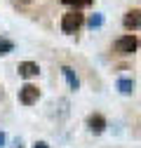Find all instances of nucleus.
Returning <instances> with one entry per match:
<instances>
[{
	"label": "nucleus",
	"instance_id": "obj_7",
	"mask_svg": "<svg viewBox=\"0 0 141 148\" xmlns=\"http://www.w3.org/2000/svg\"><path fill=\"white\" fill-rule=\"evenodd\" d=\"M61 73H64V78H66V82H68V87L70 89H80V80H78V75H75V71L70 68V66H64L61 68Z\"/></svg>",
	"mask_w": 141,
	"mask_h": 148
},
{
	"label": "nucleus",
	"instance_id": "obj_13",
	"mask_svg": "<svg viewBox=\"0 0 141 148\" xmlns=\"http://www.w3.org/2000/svg\"><path fill=\"white\" fill-rule=\"evenodd\" d=\"M3 146H5V134L0 132V148H3Z\"/></svg>",
	"mask_w": 141,
	"mask_h": 148
},
{
	"label": "nucleus",
	"instance_id": "obj_3",
	"mask_svg": "<svg viewBox=\"0 0 141 148\" xmlns=\"http://www.w3.org/2000/svg\"><path fill=\"white\" fill-rule=\"evenodd\" d=\"M38 97H40V89L35 87V85H24V87L19 89V101H21L24 106L35 103V101H38Z\"/></svg>",
	"mask_w": 141,
	"mask_h": 148
},
{
	"label": "nucleus",
	"instance_id": "obj_14",
	"mask_svg": "<svg viewBox=\"0 0 141 148\" xmlns=\"http://www.w3.org/2000/svg\"><path fill=\"white\" fill-rule=\"evenodd\" d=\"M19 148H21V146H19Z\"/></svg>",
	"mask_w": 141,
	"mask_h": 148
},
{
	"label": "nucleus",
	"instance_id": "obj_6",
	"mask_svg": "<svg viewBox=\"0 0 141 148\" xmlns=\"http://www.w3.org/2000/svg\"><path fill=\"white\" fill-rule=\"evenodd\" d=\"M16 71H19L21 78H33V75H38L40 68H38V64H35V61H21Z\"/></svg>",
	"mask_w": 141,
	"mask_h": 148
},
{
	"label": "nucleus",
	"instance_id": "obj_5",
	"mask_svg": "<svg viewBox=\"0 0 141 148\" xmlns=\"http://www.w3.org/2000/svg\"><path fill=\"white\" fill-rule=\"evenodd\" d=\"M87 127H90L92 134H101L106 129V118L101 113H94V115H90V120H87Z\"/></svg>",
	"mask_w": 141,
	"mask_h": 148
},
{
	"label": "nucleus",
	"instance_id": "obj_12",
	"mask_svg": "<svg viewBox=\"0 0 141 148\" xmlns=\"http://www.w3.org/2000/svg\"><path fill=\"white\" fill-rule=\"evenodd\" d=\"M33 148H49V146H47V143H45V141H38V143H35V146H33Z\"/></svg>",
	"mask_w": 141,
	"mask_h": 148
},
{
	"label": "nucleus",
	"instance_id": "obj_11",
	"mask_svg": "<svg viewBox=\"0 0 141 148\" xmlns=\"http://www.w3.org/2000/svg\"><path fill=\"white\" fill-rule=\"evenodd\" d=\"M12 49H14L12 40H7V38H0V57H3V54H10Z\"/></svg>",
	"mask_w": 141,
	"mask_h": 148
},
{
	"label": "nucleus",
	"instance_id": "obj_4",
	"mask_svg": "<svg viewBox=\"0 0 141 148\" xmlns=\"http://www.w3.org/2000/svg\"><path fill=\"white\" fill-rule=\"evenodd\" d=\"M122 24H125V28H129V31L141 28V10H129L125 14V19H122Z\"/></svg>",
	"mask_w": 141,
	"mask_h": 148
},
{
	"label": "nucleus",
	"instance_id": "obj_10",
	"mask_svg": "<svg viewBox=\"0 0 141 148\" xmlns=\"http://www.w3.org/2000/svg\"><path fill=\"white\" fill-rule=\"evenodd\" d=\"M101 24H103V14H99V12H94L90 19H87V26H90V28H99Z\"/></svg>",
	"mask_w": 141,
	"mask_h": 148
},
{
	"label": "nucleus",
	"instance_id": "obj_9",
	"mask_svg": "<svg viewBox=\"0 0 141 148\" xmlns=\"http://www.w3.org/2000/svg\"><path fill=\"white\" fill-rule=\"evenodd\" d=\"M64 5H70V7H75V10H80V7H90L94 0H61Z\"/></svg>",
	"mask_w": 141,
	"mask_h": 148
},
{
	"label": "nucleus",
	"instance_id": "obj_2",
	"mask_svg": "<svg viewBox=\"0 0 141 148\" xmlns=\"http://www.w3.org/2000/svg\"><path fill=\"white\" fill-rule=\"evenodd\" d=\"M136 47H139L136 35H122V38L115 40V52H120V54H132V52H136Z\"/></svg>",
	"mask_w": 141,
	"mask_h": 148
},
{
	"label": "nucleus",
	"instance_id": "obj_1",
	"mask_svg": "<svg viewBox=\"0 0 141 148\" xmlns=\"http://www.w3.org/2000/svg\"><path fill=\"white\" fill-rule=\"evenodd\" d=\"M82 24H85V16H82L78 10H73V12L64 14V19H61V31H64V33H75Z\"/></svg>",
	"mask_w": 141,
	"mask_h": 148
},
{
	"label": "nucleus",
	"instance_id": "obj_8",
	"mask_svg": "<svg viewBox=\"0 0 141 148\" xmlns=\"http://www.w3.org/2000/svg\"><path fill=\"white\" fill-rule=\"evenodd\" d=\"M115 87L122 92V94H132V92H134V80H129V78H120Z\"/></svg>",
	"mask_w": 141,
	"mask_h": 148
}]
</instances>
